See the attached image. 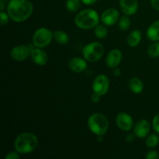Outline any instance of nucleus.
I'll return each mask as SVG.
<instances>
[{
  "label": "nucleus",
  "instance_id": "nucleus-1",
  "mask_svg": "<svg viewBox=\"0 0 159 159\" xmlns=\"http://www.w3.org/2000/svg\"><path fill=\"white\" fill-rule=\"evenodd\" d=\"M34 6L29 0H11L7 6L9 18L16 23H22L33 13Z\"/></svg>",
  "mask_w": 159,
  "mask_h": 159
},
{
  "label": "nucleus",
  "instance_id": "nucleus-2",
  "mask_svg": "<svg viewBox=\"0 0 159 159\" xmlns=\"http://www.w3.org/2000/svg\"><path fill=\"white\" fill-rule=\"evenodd\" d=\"M38 146V139L30 132L21 133L16 137L14 142V148L18 153L24 155L33 152Z\"/></svg>",
  "mask_w": 159,
  "mask_h": 159
},
{
  "label": "nucleus",
  "instance_id": "nucleus-3",
  "mask_svg": "<svg viewBox=\"0 0 159 159\" xmlns=\"http://www.w3.org/2000/svg\"><path fill=\"white\" fill-rule=\"evenodd\" d=\"M99 16L96 10L92 9H84L75 17L76 26L82 30H89L96 27L99 24Z\"/></svg>",
  "mask_w": 159,
  "mask_h": 159
},
{
  "label": "nucleus",
  "instance_id": "nucleus-4",
  "mask_svg": "<svg viewBox=\"0 0 159 159\" xmlns=\"http://www.w3.org/2000/svg\"><path fill=\"white\" fill-rule=\"evenodd\" d=\"M89 130L96 135H104L109 127V120L106 116L99 113L92 114L88 119Z\"/></svg>",
  "mask_w": 159,
  "mask_h": 159
},
{
  "label": "nucleus",
  "instance_id": "nucleus-5",
  "mask_svg": "<svg viewBox=\"0 0 159 159\" xmlns=\"http://www.w3.org/2000/svg\"><path fill=\"white\" fill-rule=\"evenodd\" d=\"M104 48L102 43L93 42L85 45L82 50L83 57L87 61L96 62L102 57Z\"/></svg>",
  "mask_w": 159,
  "mask_h": 159
},
{
  "label": "nucleus",
  "instance_id": "nucleus-6",
  "mask_svg": "<svg viewBox=\"0 0 159 159\" xmlns=\"http://www.w3.org/2000/svg\"><path fill=\"white\" fill-rule=\"evenodd\" d=\"M53 38V33L49 29L46 27H40L34 34L33 43L37 48H45L51 43Z\"/></svg>",
  "mask_w": 159,
  "mask_h": 159
},
{
  "label": "nucleus",
  "instance_id": "nucleus-7",
  "mask_svg": "<svg viewBox=\"0 0 159 159\" xmlns=\"http://www.w3.org/2000/svg\"><path fill=\"white\" fill-rule=\"evenodd\" d=\"M110 89V80L105 75H99L95 78L93 82V90L100 96L107 94Z\"/></svg>",
  "mask_w": 159,
  "mask_h": 159
},
{
  "label": "nucleus",
  "instance_id": "nucleus-8",
  "mask_svg": "<svg viewBox=\"0 0 159 159\" xmlns=\"http://www.w3.org/2000/svg\"><path fill=\"white\" fill-rule=\"evenodd\" d=\"M31 54V49L25 45H18L11 51V57L16 61H23L27 59Z\"/></svg>",
  "mask_w": 159,
  "mask_h": 159
},
{
  "label": "nucleus",
  "instance_id": "nucleus-9",
  "mask_svg": "<svg viewBox=\"0 0 159 159\" xmlns=\"http://www.w3.org/2000/svg\"><path fill=\"white\" fill-rule=\"evenodd\" d=\"M116 123L117 127L123 131H129L132 129L134 121L131 116L126 113H120L116 115Z\"/></svg>",
  "mask_w": 159,
  "mask_h": 159
},
{
  "label": "nucleus",
  "instance_id": "nucleus-10",
  "mask_svg": "<svg viewBox=\"0 0 159 159\" xmlns=\"http://www.w3.org/2000/svg\"><path fill=\"white\" fill-rule=\"evenodd\" d=\"M119 12L114 8L107 9L101 15V20L106 26H113L117 23L119 20Z\"/></svg>",
  "mask_w": 159,
  "mask_h": 159
},
{
  "label": "nucleus",
  "instance_id": "nucleus-11",
  "mask_svg": "<svg viewBox=\"0 0 159 159\" xmlns=\"http://www.w3.org/2000/svg\"><path fill=\"white\" fill-rule=\"evenodd\" d=\"M120 6L125 15L131 16L138 11V0H120Z\"/></svg>",
  "mask_w": 159,
  "mask_h": 159
},
{
  "label": "nucleus",
  "instance_id": "nucleus-12",
  "mask_svg": "<svg viewBox=\"0 0 159 159\" xmlns=\"http://www.w3.org/2000/svg\"><path fill=\"white\" fill-rule=\"evenodd\" d=\"M122 52L118 49H113L109 52L106 59V64L110 68H116L122 60Z\"/></svg>",
  "mask_w": 159,
  "mask_h": 159
},
{
  "label": "nucleus",
  "instance_id": "nucleus-13",
  "mask_svg": "<svg viewBox=\"0 0 159 159\" xmlns=\"http://www.w3.org/2000/svg\"><path fill=\"white\" fill-rule=\"evenodd\" d=\"M151 125L147 120H141L138 121L134 128V134L139 138H144L148 136L150 131Z\"/></svg>",
  "mask_w": 159,
  "mask_h": 159
},
{
  "label": "nucleus",
  "instance_id": "nucleus-14",
  "mask_svg": "<svg viewBox=\"0 0 159 159\" xmlns=\"http://www.w3.org/2000/svg\"><path fill=\"white\" fill-rule=\"evenodd\" d=\"M30 56L33 61L37 65L42 66V65H46L47 62H48V54L40 48H36L31 49Z\"/></svg>",
  "mask_w": 159,
  "mask_h": 159
},
{
  "label": "nucleus",
  "instance_id": "nucleus-15",
  "mask_svg": "<svg viewBox=\"0 0 159 159\" xmlns=\"http://www.w3.org/2000/svg\"><path fill=\"white\" fill-rule=\"evenodd\" d=\"M68 67L72 71L76 73H81L85 71L87 68V63L85 59L81 58V57H73L68 62Z\"/></svg>",
  "mask_w": 159,
  "mask_h": 159
},
{
  "label": "nucleus",
  "instance_id": "nucleus-16",
  "mask_svg": "<svg viewBox=\"0 0 159 159\" xmlns=\"http://www.w3.org/2000/svg\"><path fill=\"white\" fill-rule=\"evenodd\" d=\"M147 37L152 41H159V20L154 22L147 30Z\"/></svg>",
  "mask_w": 159,
  "mask_h": 159
},
{
  "label": "nucleus",
  "instance_id": "nucleus-17",
  "mask_svg": "<svg viewBox=\"0 0 159 159\" xmlns=\"http://www.w3.org/2000/svg\"><path fill=\"white\" fill-rule=\"evenodd\" d=\"M128 85L130 91L133 92L135 94H139L144 89V84H143L142 81L136 77L130 79V80L129 81Z\"/></svg>",
  "mask_w": 159,
  "mask_h": 159
},
{
  "label": "nucleus",
  "instance_id": "nucleus-18",
  "mask_svg": "<svg viewBox=\"0 0 159 159\" xmlns=\"http://www.w3.org/2000/svg\"><path fill=\"white\" fill-rule=\"evenodd\" d=\"M141 40V31L138 30H133L130 34L128 35L127 39V44L130 46V48H134L137 47L140 43Z\"/></svg>",
  "mask_w": 159,
  "mask_h": 159
},
{
  "label": "nucleus",
  "instance_id": "nucleus-19",
  "mask_svg": "<svg viewBox=\"0 0 159 159\" xmlns=\"http://www.w3.org/2000/svg\"><path fill=\"white\" fill-rule=\"evenodd\" d=\"M53 35H54V40L57 41V43H58L59 44L65 45L67 44L69 41V37H68V34L65 32L61 30H56L53 33Z\"/></svg>",
  "mask_w": 159,
  "mask_h": 159
},
{
  "label": "nucleus",
  "instance_id": "nucleus-20",
  "mask_svg": "<svg viewBox=\"0 0 159 159\" xmlns=\"http://www.w3.org/2000/svg\"><path fill=\"white\" fill-rule=\"evenodd\" d=\"M81 0H67L66 9L68 12H75L79 9L81 6Z\"/></svg>",
  "mask_w": 159,
  "mask_h": 159
},
{
  "label": "nucleus",
  "instance_id": "nucleus-21",
  "mask_svg": "<svg viewBox=\"0 0 159 159\" xmlns=\"http://www.w3.org/2000/svg\"><path fill=\"white\" fill-rule=\"evenodd\" d=\"M158 144H159V137L157 134H155L149 135L145 141L146 146L150 148H154L157 147Z\"/></svg>",
  "mask_w": 159,
  "mask_h": 159
},
{
  "label": "nucleus",
  "instance_id": "nucleus-22",
  "mask_svg": "<svg viewBox=\"0 0 159 159\" xmlns=\"http://www.w3.org/2000/svg\"><path fill=\"white\" fill-rule=\"evenodd\" d=\"M94 33L95 35L97 38L99 39H103L108 34V30H107V27L103 25H99L98 24L96 27H94Z\"/></svg>",
  "mask_w": 159,
  "mask_h": 159
},
{
  "label": "nucleus",
  "instance_id": "nucleus-23",
  "mask_svg": "<svg viewBox=\"0 0 159 159\" xmlns=\"http://www.w3.org/2000/svg\"><path fill=\"white\" fill-rule=\"evenodd\" d=\"M148 54L151 57L156 58L159 57V42H155L149 46Z\"/></svg>",
  "mask_w": 159,
  "mask_h": 159
},
{
  "label": "nucleus",
  "instance_id": "nucleus-24",
  "mask_svg": "<svg viewBox=\"0 0 159 159\" xmlns=\"http://www.w3.org/2000/svg\"><path fill=\"white\" fill-rule=\"evenodd\" d=\"M119 27L122 31H126L129 29L130 25V20L127 15L124 16L119 20Z\"/></svg>",
  "mask_w": 159,
  "mask_h": 159
},
{
  "label": "nucleus",
  "instance_id": "nucleus-25",
  "mask_svg": "<svg viewBox=\"0 0 159 159\" xmlns=\"http://www.w3.org/2000/svg\"><path fill=\"white\" fill-rule=\"evenodd\" d=\"M0 18H1V25L2 26H4V25L7 24L8 22H9V16L6 12L1 11V12H0Z\"/></svg>",
  "mask_w": 159,
  "mask_h": 159
},
{
  "label": "nucleus",
  "instance_id": "nucleus-26",
  "mask_svg": "<svg viewBox=\"0 0 159 159\" xmlns=\"http://www.w3.org/2000/svg\"><path fill=\"white\" fill-rule=\"evenodd\" d=\"M152 127H153L154 130L159 134V113H158L153 118V120H152Z\"/></svg>",
  "mask_w": 159,
  "mask_h": 159
},
{
  "label": "nucleus",
  "instance_id": "nucleus-27",
  "mask_svg": "<svg viewBox=\"0 0 159 159\" xmlns=\"http://www.w3.org/2000/svg\"><path fill=\"white\" fill-rule=\"evenodd\" d=\"M145 158L147 159H158L159 155L156 151H151L146 154Z\"/></svg>",
  "mask_w": 159,
  "mask_h": 159
},
{
  "label": "nucleus",
  "instance_id": "nucleus-28",
  "mask_svg": "<svg viewBox=\"0 0 159 159\" xmlns=\"http://www.w3.org/2000/svg\"><path fill=\"white\" fill-rule=\"evenodd\" d=\"M19 154L20 153H18L16 151V152H9L8 155H6L5 158L6 159H19L20 158V156Z\"/></svg>",
  "mask_w": 159,
  "mask_h": 159
},
{
  "label": "nucleus",
  "instance_id": "nucleus-29",
  "mask_svg": "<svg viewBox=\"0 0 159 159\" xmlns=\"http://www.w3.org/2000/svg\"><path fill=\"white\" fill-rule=\"evenodd\" d=\"M91 100L92 102H94V103H97L99 100H100V96L98 95L97 93H93L92 95V97H91Z\"/></svg>",
  "mask_w": 159,
  "mask_h": 159
},
{
  "label": "nucleus",
  "instance_id": "nucleus-30",
  "mask_svg": "<svg viewBox=\"0 0 159 159\" xmlns=\"http://www.w3.org/2000/svg\"><path fill=\"white\" fill-rule=\"evenodd\" d=\"M126 141L128 143H131L134 141L135 139V134H128L126 136Z\"/></svg>",
  "mask_w": 159,
  "mask_h": 159
},
{
  "label": "nucleus",
  "instance_id": "nucleus-31",
  "mask_svg": "<svg viewBox=\"0 0 159 159\" xmlns=\"http://www.w3.org/2000/svg\"><path fill=\"white\" fill-rule=\"evenodd\" d=\"M151 4L154 9L159 11V0H151Z\"/></svg>",
  "mask_w": 159,
  "mask_h": 159
},
{
  "label": "nucleus",
  "instance_id": "nucleus-32",
  "mask_svg": "<svg viewBox=\"0 0 159 159\" xmlns=\"http://www.w3.org/2000/svg\"><path fill=\"white\" fill-rule=\"evenodd\" d=\"M82 2H83L85 5H88V6H91V5L95 4L98 0H81Z\"/></svg>",
  "mask_w": 159,
  "mask_h": 159
},
{
  "label": "nucleus",
  "instance_id": "nucleus-33",
  "mask_svg": "<svg viewBox=\"0 0 159 159\" xmlns=\"http://www.w3.org/2000/svg\"><path fill=\"white\" fill-rule=\"evenodd\" d=\"M113 74H114L115 76H120L121 75V70L119 68H114V70H113Z\"/></svg>",
  "mask_w": 159,
  "mask_h": 159
},
{
  "label": "nucleus",
  "instance_id": "nucleus-34",
  "mask_svg": "<svg viewBox=\"0 0 159 159\" xmlns=\"http://www.w3.org/2000/svg\"><path fill=\"white\" fill-rule=\"evenodd\" d=\"M4 3L5 2L3 0H0V11H3V9H4Z\"/></svg>",
  "mask_w": 159,
  "mask_h": 159
},
{
  "label": "nucleus",
  "instance_id": "nucleus-35",
  "mask_svg": "<svg viewBox=\"0 0 159 159\" xmlns=\"http://www.w3.org/2000/svg\"><path fill=\"white\" fill-rule=\"evenodd\" d=\"M97 140L98 141H103V135H97Z\"/></svg>",
  "mask_w": 159,
  "mask_h": 159
},
{
  "label": "nucleus",
  "instance_id": "nucleus-36",
  "mask_svg": "<svg viewBox=\"0 0 159 159\" xmlns=\"http://www.w3.org/2000/svg\"><path fill=\"white\" fill-rule=\"evenodd\" d=\"M3 1H4L5 2H10L11 0H3Z\"/></svg>",
  "mask_w": 159,
  "mask_h": 159
}]
</instances>
